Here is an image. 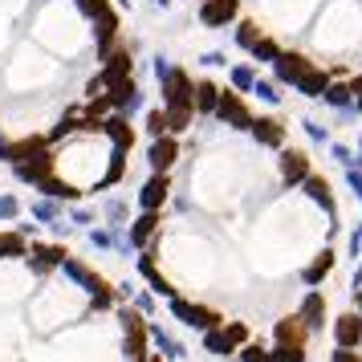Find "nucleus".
<instances>
[{
	"label": "nucleus",
	"instance_id": "obj_53",
	"mask_svg": "<svg viewBox=\"0 0 362 362\" xmlns=\"http://www.w3.org/2000/svg\"><path fill=\"white\" fill-rule=\"evenodd\" d=\"M305 134H310L313 143H329V134H326V127H322V122H305Z\"/></svg>",
	"mask_w": 362,
	"mask_h": 362
},
{
	"label": "nucleus",
	"instance_id": "obj_31",
	"mask_svg": "<svg viewBox=\"0 0 362 362\" xmlns=\"http://www.w3.org/2000/svg\"><path fill=\"white\" fill-rule=\"evenodd\" d=\"M216 102H220V86L216 82H196V94H192V106H196V115H204V118H212L216 115Z\"/></svg>",
	"mask_w": 362,
	"mask_h": 362
},
{
	"label": "nucleus",
	"instance_id": "obj_43",
	"mask_svg": "<svg viewBox=\"0 0 362 362\" xmlns=\"http://www.w3.org/2000/svg\"><path fill=\"white\" fill-rule=\"evenodd\" d=\"M74 4H78V13H82L86 21L102 17V13H106V8H118L115 0H74Z\"/></svg>",
	"mask_w": 362,
	"mask_h": 362
},
{
	"label": "nucleus",
	"instance_id": "obj_29",
	"mask_svg": "<svg viewBox=\"0 0 362 362\" xmlns=\"http://www.w3.org/2000/svg\"><path fill=\"white\" fill-rule=\"evenodd\" d=\"M29 252V236H21L17 228H0V261H25Z\"/></svg>",
	"mask_w": 362,
	"mask_h": 362
},
{
	"label": "nucleus",
	"instance_id": "obj_15",
	"mask_svg": "<svg viewBox=\"0 0 362 362\" xmlns=\"http://www.w3.org/2000/svg\"><path fill=\"white\" fill-rule=\"evenodd\" d=\"M297 317L310 326V334H317V329L329 326V305H326V297L317 293V285H313V289H305L301 305H297Z\"/></svg>",
	"mask_w": 362,
	"mask_h": 362
},
{
	"label": "nucleus",
	"instance_id": "obj_58",
	"mask_svg": "<svg viewBox=\"0 0 362 362\" xmlns=\"http://www.w3.org/2000/svg\"><path fill=\"white\" fill-rule=\"evenodd\" d=\"M362 285V261H358V269H354V289Z\"/></svg>",
	"mask_w": 362,
	"mask_h": 362
},
{
	"label": "nucleus",
	"instance_id": "obj_49",
	"mask_svg": "<svg viewBox=\"0 0 362 362\" xmlns=\"http://www.w3.org/2000/svg\"><path fill=\"white\" fill-rule=\"evenodd\" d=\"M329 362H362V354L354 350V346H334V354H329Z\"/></svg>",
	"mask_w": 362,
	"mask_h": 362
},
{
	"label": "nucleus",
	"instance_id": "obj_10",
	"mask_svg": "<svg viewBox=\"0 0 362 362\" xmlns=\"http://www.w3.org/2000/svg\"><path fill=\"white\" fill-rule=\"evenodd\" d=\"M313 167H310V151H301V147H281L277 155V175L285 187H301V180L310 175Z\"/></svg>",
	"mask_w": 362,
	"mask_h": 362
},
{
	"label": "nucleus",
	"instance_id": "obj_47",
	"mask_svg": "<svg viewBox=\"0 0 362 362\" xmlns=\"http://www.w3.org/2000/svg\"><path fill=\"white\" fill-rule=\"evenodd\" d=\"M21 216V199L17 196H0V224L4 220H17Z\"/></svg>",
	"mask_w": 362,
	"mask_h": 362
},
{
	"label": "nucleus",
	"instance_id": "obj_36",
	"mask_svg": "<svg viewBox=\"0 0 362 362\" xmlns=\"http://www.w3.org/2000/svg\"><path fill=\"white\" fill-rule=\"evenodd\" d=\"M204 350H208V354H216V358H232V354H236V346L224 338V329H220V326L204 329Z\"/></svg>",
	"mask_w": 362,
	"mask_h": 362
},
{
	"label": "nucleus",
	"instance_id": "obj_32",
	"mask_svg": "<svg viewBox=\"0 0 362 362\" xmlns=\"http://www.w3.org/2000/svg\"><path fill=\"white\" fill-rule=\"evenodd\" d=\"M163 115H167V134H183L196 122V106H163Z\"/></svg>",
	"mask_w": 362,
	"mask_h": 362
},
{
	"label": "nucleus",
	"instance_id": "obj_20",
	"mask_svg": "<svg viewBox=\"0 0 362 362\" xmlns=\"http://www.w3.org/2000/svg\"><path fill=\"white\" fill-rule=\"evenodd\" d=\"M329 329H334V346H354V350L362 346V313L358 310L338 313Z\"/></svg>",
	"mask_w": 362,
	"mask_h": 362
},
{
	"label": "nucleus",
	"instance_id": "obj_27",
	"mask_svg": "<svg viewBox=\"0 0 362 362\" xmlns=\"http://www.w3.org/2000/svg\"><path fill=\"white\" fill-rule=\"evenodd\" d=\"M147 334H151V342L159 346V354L163 358H171V362H180V358H187V346L180 342V338H171L163 326H155V322H147Z\"/></svg>",
	"mask_w": 362,
	"mask_h": 362
},
{
	"label": "nucleus",
	"instance_id": "obj_35",
	"mask_svg": "<svg viewBox=\"0 0 362 362\" xmlns=\"http://www.w3.org/2000/svg\"><path fill=\"white\" fill-rule=\"evenodd\" d=\"M261 33H264L261 25H257V21H245V17L232 25V41H236V49H245V53L257 45V37H261Z\"/></svg>",
	"mask_w": 362,
	"mask_h": 362
},
{
	"label": "nucleus",
	"instance_id": "obj_13",
	"mask_svg": "<svg viewBox=\"0 0 362 362\" xmlns=\"http://www.w3.org/2000/svg\"><path fill=\"white\" fill-rule=\"evenodd\" d=\"M310 66H313V62L305 57V53H297V49H281L277 57H273V82H277V86H293Z\"/></svg>",
	"mask_w": 362,
	"mask_h": 362
},
{
	"label": "nucleus",
	"instance_id": "obj_1",
	"mask_svg": "<svg viewBox=\"0 0 362 362\" xmlns=\"http://www.w3.org/2000/svg\"><path fill=\"white\" fill-rule=\"evenodd\" d=\"M167 310H171V317H175V322L199 329V334L224 322V313H220V310H212V305H199V301H187V297H180V293L167 297Z\"/></svg>",
	"mask_w": 362,
	"mask_h": 362
},
{
	"label": "nucleus",
	"instance_id": "obj_57",
	"mask_svg": "<svg viewBox=\"0 0 362 362\" xmlns=\"http://www.w3.org/2000/svg\"><path fill=\"white\" fill-rule=\"evenodd\" d=\"M354 310L362 313V285H358V289H354Z\"/></svg>",
	"mask_w": 362,
	"mask_h": 362
},
{
	"label": "nucleus",
	"instance_id": "obj_25",
	"mask_svg": "<svg viewBox=\"0 0 362 362\" xmlns=\"http://www.w3.org/2000/svg\"><path fill=\"white\" fill-rule=\"evenodd\" d=\"M37 192H41V196L62 199V204H78V199H82V187H74L69 180H62L57 171H49L45 180H37Z\"/></svg>",
	"mask_w": 362,
	"mask_h": 362
},
{
	"label": "nucleus",
	"instance_id": "obj_54",
	"mask_svg": "<svg viewBox=\"0 0 362 362\" xmlns=\"http://www.w3.org/2000/svg\"><path fill=\"white\" fill-rule=\"evenodd\" d=\"M350 90H354V110L362 115V74L358 78H350Z\"/></svg>",
	"mask_w": 362,
	"mask_h": 362
},
{
	"label": "nucleus",
	"instance_id": "obj_56",
	"mask_svg": "<svg viewBox=\"0 0 362 362\" xmlns=\"http://www.w3.org/2000/svg\"><path fill=\"white\" fill-rule=\"evenodd\" d=\"M199 62H204V66H224V53H204Z\"/></svg>",
	"mask_w": 362,
	"mask_h": 362
},
{
	"label": "nucleus",
	"instance_id": "obj_22",
	"mask_svg": "<svg viewBox=\"0 0 362 362\" xmlns=\"http://www.w3.org/2000/svg\"><path fill=\"white\" fill-rule=\"evenodd\" d=\"M134 269H139V277L151 285V293H155V297H171V293H175V285L159 273V264H155V257H151L147 248H143V257L134 261Z\"/></svg>",
	"mask_w": 362,
	"mask_h": 362
},
{
	"label": "nucleus",
	"instance_id": "obj_48",
	"mask_svg": "<svg viewBox=\"0 0 362 362\" xmlns=\"http://www.w3.org/2000/svg\"><path fill=\"white\" fill-rule=\"evenodd\" d=\"M69 220H74L78 228H90V224H98V212H94V208H74Z\"/></svg>",
	"mask_w": 362,
	"mask_h": 362
},
{
	"label": "nucleus",
	"instance_id": "obj_62",
	"mask_svg": "<svg viewBox=\"0 0 362 362\" xmlns=\"http://www.w3.org/2000/svg\"><path fill=\"white\" fill-rule=\"evenodd\" d=\"M358 163H362V143H358Z\"/></svg>",
	"mask_w": 362,
	"mask_h": 362
},
{
	"label": "nucleus",
	"instance_id": "obj_37",
	"mask_svg": "<svg viewBox=\"0 0 362 362\" xmlns=\"http://www.w3.org/2000/svg\"><path fill=\"white\" fill-rule=\"evenodd\" d=\"M228 82H232V90H240V94H252V86H257V69H252V62H240V66H232Z\"/></svg>",
	"mask_w": 362,
	"mask_h": 362
},
{
	"label": "nucleus",
	"instance_id": "obj_59",
	"mask_svg": "<svg viewBox=\"0 0 362 362\" xmlns=\"http://www.w3.org/2000/svg\"><path fill=\"white\" fill-rule=\"evenodd\" d=\"M147 4H155V8H171V0H147Z\"/></svg>",
	"mask_w": 362,
	"mask_h": 362
},
{
	"label": "nucleus",
	"instance_id": "obj_14",
	"mask_svg": "<svg viewBox=\"0 0 362 362\" xmlns=\"http://www.w3.org/2000/svg\"><path fill=\"white\" fill-rule=\"evenodd\" d=\"M45 147H49L45 134H21V139H8V143L0 147V159L8 167H17V163H25V159H33L37 151H45Z\"/></svg>",
	"mask_w": 362,
	"mask_h": 362
},
{
	"label": "nucleus",
	"instance_id": "obj_34",
	"mask_svg": "<svg viewBox=\"0 0 362 362\" xmlns=\"http://www.w3.org/2000/svg\"><path fill=\"white\" fill-rule=\"evenodd\" d=\"M29 216H33L37 224H57L62 220V199H53V196H41L29 204Z\"/></svg>",
	"mask_w": 362,
	"mask_h": 362
},
{
	"label": "nucleus",
	"instance_id": "obj_19",
	"mask_svg": "<svg viewBox=\"0 0 362 362\" xmlns=\"http://www.w3.org/2000/svg\"><path fill=\"white\" fill-rule=\"evenodd\" d=\"M53 167H57V159H53V147H45V151H37L33 159H25V163L13 167V175H17L21 183H33V187H37V180H45Z\"/></svg>",
	"mask_w": 362,
	"mask_h": 362
},
{
	"label": "nucleus",
	"instance_id": "obj_26",
	"mask_svg": "<svg viewBox=\"0 0 362 362\" xmlns=\"http://www.w3.org/2000/svg\"><path fill=\"white\" fill-rule=\"evenodd\" d=\"M334 264H338V252H334V248H322V252H317V257H313V261L301 269V281L313 289V285H322V281L334 273Z\"/></svg>",
	"mask_w": 362,
	"mask_h": 362
},
{
	"label": "nucleus",
	"instance_id": "obj_60",
	"mask_svg": "<svg viewBox=\"0 0 362 362\" xmlns=\"http://www.w3.org/2000/svg\"><path fill=\"white\" fill-rule=\"evenodd\" d=\"M115 4H118V8H131V0H115Z\"/></svg>",
	"mask_w": 362,
	"mask_h": 362
},
{
	"label": "nucleus",
	"instance_id": "obj_5",
	"mask_svg": "<svg viewBox=\"0 0 362 362\" xmlns=\"http://www.w3.org/2000/svg\"><path fill=\"white\" fill-rule=\"evenodd\" d=\"M224 127H232V131H248L252 127V110H248V102L240 90H220V102H216V115Z\"/></svg>",
	"mask_w": 362,
	"mask_h": 362
},
{
	"label": "nucleus",
	"instance_id": "obj_12",
	"mask_svg": "<svg viewBox=\"0 0 362 362\" xmlns=\"http://www.w3.org/2000/svg\"><path fill=\"white\" fill-rule=\"evenodd\" d=\"M98 134H106V139H110V147H118V151H131L134 143H139V131L131 127V118L118 115V110H110V115L98 122Z\"/></svg>",
	"mask_w": 362,
	"mask_h": 362
},
{
	"label": "nucleus",
	"instance_id": "obj_44",
	"mask_svg": "<svg viewBox=\"0 0 362 362\" xmlns=\"http://www.w3.org/2000/svg\"><path fill=\"white\" fill-rule=\"evenodd\" d=\"M252 94H257L261 102H269V106H277V102H281V86H277V82H264V78H257Z\"/></svg>",
	"mask_w": 362,
	"mask_h": 362
},
{
	"label": "nucleus",
	"instance_id": "obj_42",
	"mask_svg": "<svg viewBox=\"0 0 362 362\" xmlns=\"http://www.w3.org/2000/svg\"><path fill=\"white\" fill-rule=\"evenodd\" d=\"M236 354H240V362H273V350H264V346L252 342V338H248V342L240 346Z\"/></svg>",
	"mask_w": 362,
	"mask_h": 362
},
{
	"label": "nucleus",
	"instance_id": "obj_9",
	"mask_svg": "<svg viewBox=\"0 0 362 362\" xmlns=\"http://www.w3.org/2000/svg\"><path fill=\"white\" fill-rule=\"evenodd\" d=\"M183 159L180 134H159L147 143V167L151 171H175V163Z\"/></svg>",
	"mask_w": 362,
	"mask_h": 362
},
{
	"label": "nucleus",
	"instance_id": "obj_7",
	"mask_svg": "<svg viewBox=\"0 0 362 362\" xmlns=\"http://www.w3.org/2000/svg\"><path fill=\"white\" fill-rule=\"evenodd\" d=\"M196 21L204 29H232L240 21V0H199Z\"/></svg>",
	"mask_w": 362,
	"mask_h": 362
},
{
	"label": "nucleus",
	"instance_id": "obj_4",
	"mask_svg": "<svg viewBox=\"0 0 362 362\" xmlns=\"http://www.w3.org/2000/svg\"><path fill=\"white\" fill-rule=\"evenodd\" d=\"M192 94H196V78L183 66H171L159 78V98H163V106H192Z\"/></svg>",
	"mask_w": 362,
	"mask_h": 362
},
{
	"label": "nucleus",
	"instance_id": "obj_6",
	"mask_svg": "<svg viewBox=\"0 0 362 362\" xmlns=\"http://www.w3.org/2000/svg\"><path fill=\"white\" fill-rule=\"evenodd\" d=\"M69 257V248L66 245H45V240H33L29 245V252H25V264H29V273L33 277H49L53 269H62V261Z\"/></svg>",
	"mask_w": 362,
	"mask_h": 362
},
{
	"label": "nucleus",
	"instance_id": "obj_45",
	"mask_svg": "<svg viewBox=\"0 0 362 362\" xmlns=\"http://www.w3.org/2000/svg\"><path fill=\"white\" fill-rule=\"evenodd\" d=\"M102 216H106V220H110L115 228H122V224H127V216H131V208H127L122 199H110V204L102 208Z\"/></svg>",
	"mask_w": 362,
	"mask_h": 362
},
{
	"label": "nucleus",
	"instance_id": "obj_40",
	"mask_svg": "<svg viewBox=\"0 0 362 362\" xmlns=\"http://www.w3.org/2000/svg\"><path fill=\"white\" fill-rule=\"evenodd\" d=\"M143 131H147V139H159V134H167V115H163V106L143 115Z\"/></svg>",
	"mask_w": 362,
	"mask_h": 362
},
{
	"label": "nucleus",
	"instance_id": "obj_30",
	"mask_svg": "<svg viewBox=\"0 0 362 362\" xmlns=\"http://www.w3.org/2000/svg\"><path fill=\"white\" fill-rule=\"evenodd\" d=\"M317 102H326L329 110H354V90H350V82L334 78V82L326 86V94H322Z\"/></svg>",
	"mask_w": 362,
	"mask_h": 362
},
{
	"label": "nucleus",
	"instance_id": "obj_41",
	"mask_svg": "<svg viewBox=\"0 0 362 362\" xmlns=\"http://www.w3.org/2000/svg\"><path fill=\"white\" fill-rule=\"evenodd\" d=\"M273 362H305V346L273 342Z\"/></svg>",
	"mask_w": 362,
	"mask_h": 362
},
{
	"label": "nucleus",
	"instance_id": "obj_55",
	"mask_svg": "<svg viewBox=\"0 0 362 362\" xmlns=\"http://www.w3.org/2000/svg\"><path fill=\"white\" fill-rule=\"evenodd\" d=\"M151 62H155V78H163L167 69H171V62H167V57H151Z\"/></svg>",
	"mask_w": 362,
	"mask_h": 362
},
{
	"label": "nucleus",
	"instance_id": "obj_18",
	"mask_svg": "<svg viewBox=\"0 0 362 362\" xmlns=\"http://www.w3.org/2000/svg\"><path fill=\"white\" fill-rule=\"evenodd\" d=\"M301 192L322 208L326 216H338V199H334V187H329V180L326 175H317V171H310L305 180H301Z\"/></svg>",
	"mask_w": 362,
	"mask_h": 362
},
{
	"label": "nucleus",
	"instance_id": "obj_51",
	"mask_svg": "<svg viewBox=\"0 0 362 362\" xmlns=\"http://www.w3.org/2000/svg\"><path fill=\"white\" fill-rule=\"evenodd\" d=\"M134 310L143 313V317H151L155 313V293H134Z\"/></svg>",
	"mask_w": 362,
	"mask_h": 362
},
{
	"label": "nucleus",
	"instance_id": "obj_28",
	"mask_svg": "<svg viewBox=\"0 0 362 362\" xmlns=\"http://www.w3.org/2000/svg\"><path fill=\"white\" fill-rule=\"evenodd\" d=\"M127 155H131V151H110V163H106V175H102L98 183H94V192H110V187H115V183H122L127 180Z\"/></svg>",
	"mask_w": 362,
	"mask_h": 362
},
{
	"label": "nucleus",
	"instance_id": "obj_17",
	"mask_svg": "<svg viewBox=\"0 0 362 362\" xmlns=\"http://www.w3.org/2000/svg\"><path fill=\"white\" fill-rule=\"evenodd\" d=\"M248 134H252L261 147H273V151L285 147V122H281V118H273V115H252Z\"/></svg>",
	"mask_w": 362,
	"mask_h": 362
},
{
	"label": "nucleus",
	"instance_id": "obj_2",
	"mask_svg": "<svg viewBox=\"0 0 362 362\" xmlns=\"http://www.w3.org/2000/svg\"><path fill=\"white\" fill-rule=\"evenodd\" d=\"M118 322H122V354H127V362L143 358V354H147V346H151L147 317L134 310V305H122V310H118Z\"/></svg>",
	"mask_w": 362,
	"mask_h": 362
},
{
	"label": "nucleus",
	"instance_id": "obj_38",
	"mask_svg": "<svg viewBox=\"0 0 362 362\" xmlns=\"http://www.w3.org/2000/svg\"><path fill=\"white\" fill-rule=\"evenodd\" d=\"M90 245L94 248H131L122 236H118L115 224H110V228H90Z\"/></svg>",
	"mask_w": 362,
	"mask_h": 362
},
{
	"label": "nucleus",
	"instance_id": "obj_46",
	"mask_svg": "<svg viewBox=\"0 0 362 362\" xmlns=\"http://www.w3.org/2000/svg\"><path fill=\"white\" fill-rule=\"evenodd\" d=\"M329 155H334L342 167H354V163H358V151H350L346 143H329Z\"/></svg>",
	"mask_w": 362,
	"mask_h": 362
},
{
	"label": "nucleus",
	"instance_id": "obj_61",
	"mask_svg": "<svg viewBox=\"0 0 362 362\" xmlns=\"http://www.w3.org/2000/svg\"><path fill=\"white\" fill-rule=\"evenodd\" d=\"M4 143H8V134H4V131H0V147H4Z\"/></svg>",
	"mask_w": 362,
	"mask_h": 362
},
{
	"label": "nucleus",
	"instance_id": "obj_8",
	"mask_svg": "<svg viewBox=\"0 0 362 362\" xmlns=\"http://www.w3.org/2000/svg\"><path fill=\"white\" fill-rule=\"evenodd\" d=\"M90 25H94V57L102 62V57L118 45V37H122V13H118V8H106V13L94 17Z\"/></svg>",
	"mask_w": 362,
	"mask_h": 362
},
{
	"label": "nucleus",
	"instance_id": "obj_63",
	"mask_svg": "<svg viewBox=\"0 0 362 362\" xmlns=\"http://www.w3.org/2000/svg\"><path fill=\"white\" fill-rule=\"evenodd\" d=\"M147 362H159V358H151V354H147Z\"/></svg>",
	"mask_w": 362,
	"mask_h": 362
},
{
	"label": "nucleus",
	"instance_id": "obj_23",
	"mask_svg": "<svg viewBox=\"0 0 362 362\" xmlns=\"http://www.w3.org/2000/svg\"><path fill=\"white\" fill-rule=\"evenodd\" d=\"M329 82H334V74H329L326 66H310V69H305V74L293 82V90L301 94V98H322Z\"/></svg>",
	"mask_w": 362,
	"mask_h": 362
},
{
	"label": "nucleus",
	"instance_id": "obj_3",
	"mask_svg": "<svg viewBox=\"0 0 362 362\" xmlns=\"http://www.w3.org/2000/svg\"><path fill=\"white\" fill-rule=\"evenodd\" d=\"M106 98H110V106H115L118 115H127V118L143 110V90H139V78H134V74L110 78V82H106Z\"/></svg>",
	"mask_w": 362,
	"mask_h": 362
},
{
	"label": "nucleus",
	"instance_id": "obj_33",
	"mask_svg": "<svg viewBox=\"0 0 362 362\" xmlns=\"http://www.w3.org/2000/svg\"><path fill=\"white\" fill-rule=\"evenodd\" d=\"M281 53V41L273 33H261L257 37V45L248 49V57H252V66H273V57Z\"/></svg>",
	"mask_w": 362,
	"mask_h": 362
},
{
	"label": "nucleus",
	"instance_id": "obj_16",
	"mask_svg": "<svg viewBox=\"0 0 362 362\" xmlns=\"http://www.w3.org/2000/svg\"><path fill=\"white\" fill-rule=\"evenodd\" d=\"M171 199V171H151V180L139 187V208H163Z\"/></svg>",
	"mask_w": 362,
	"mask_h": 362
},
{
	"label": "nucleus",
	"instance_id": "obj_11",
	"mask_svg": "<svg viewBox=\"0 0 362 362\" xmlns=\"http://www.w3.org/2000/svg\"><path fill=\"white\" fill-rule=\"evenodd\" d=\"M159 224H163V216L155 212V208H139V216H134L131 224H127V245L143 252V248H147L151 240H155Z\"/></svg>",
	"mask_w": 362,
	"mask_h": 362
},
{
	"label": "nucleus",
	"instance_id": "obj_39",
	"mask_svg": "<svg viewBox=\"0 0 362 362\" xmlns=\"http://www.w3.org/2000/svg\"><path fill=\"white\" fill-rule=\"evenodd\" d=\"M220 329H224V338H228V342L236 346V350H240V346H245L248 338H252L248 322H220Z\"/></svg>",
	"mask_w": 362,
	"mask_h": 362
},
{
	"label": "nucleus",
	"instance_id": "obj_50",
	"mask_svg": "<svg viewBox=\"0 0 362 362\" xmlns=\"http://www.w3.org/2000/svg\"><path fill=\"white\" fill-rule=\"evenodd\" d=\"M346 183H350V192L362 199V167L354 163V167H346Z\"/></svg>",
	"mask_w": 362,
	"mask_h": 362
},
{
	"label": "nucleus",
	"instance_id": "obj_24",
	"mask_svg": "<svg viewBox=\"0 0 362 362\" xmlns=\"http://www.w3.org/2000/svg\"><path fill=\"white\" fill-rule=\"evenodd\" d=\"M273 342H289V346H305L310 342V326L297 317V313H289V317H281V322H273Z\"/></svg>",
	"mask_w": 362,
	"mask_h": 362
},
{
	"label": "nucleus",
	"instance_id": "obj_52",
	"mask_svg": "<svg viewBox=\"0 0 362 362\" xmlns=\"http://www.w3.org/2000/svg\"><path fill=\"white\" fill-rule=\"evenodd\" d=\"M98 94H106V82H102V74H94V78L86 82V98H98Z\"/></svg>",
	"mask_w": 362,
	"mask_h": 362
},
{
	"label": "nucleus",
	"instance_id": "obj_21",
	"mask_svg": "<svg viewBox=\"0 0 362 362\" xmlns=\"http://www.w3.org/2000/svg\"><path fill=\"white\" fill-rule=\"evenodd\" d=\"M102 82H110V78H122V74H134V53H131V45H122V41H118L115 49L106 53V57H102Z\"/></svg>",
	"mask_w": 362,
	"mask_h": 362
}]
</instances>
